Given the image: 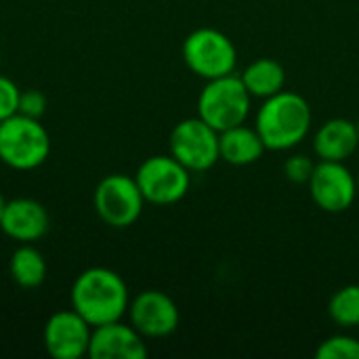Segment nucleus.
I'll use <instances>...</instances> for the list:
<instances>
[{
    "label": "nucleus",
    "instance_id": "obj_8",
    "mask_svg": "<svg viewBox=\"0 0 359 359\" xmlns=\"http://www.w3.org/2000/svg\"><path fill=\"white\" fill-rule=\"evenodd\" d=\"M168 149L189 172H204L221 160L219 130L206 124L200 116L185 118L172 128Z\"/></svg>",
    "mask_w": 359,
    "mask_h": 359
},
{
    "label": "nucleus",
    "instance_id": "obj_5",
    "mask_svg": "<svg viewBox=\"0 0 359 359\" xmlns=\"http://www.w3.org/2000/svg\"><path fill=\"white\" fill-rule=\"evenodd\" d=\"M183 61L202 80L236 74L238 50L227 34L215 27H198L183 40Z\"/></svg>",
    "mask_w": 359,
    "mask_h": 359
},
{
    "label": "nucleus",
    "instance_id": "obj_3",
    "mask_svg": "<svg viewBox=\"0 0 359 359\" xmlns=\"http://www.w3.org/2000/svg\"><path fill=\"white\" fill-rule=\"evenodd\" d=\"M50 137L38 118L15 114L0 122V160L15 170H34L48 160Z\"/></svg>",
    "mask_w": 359,
    "mask_h": 359
},
{
    "label": "nucleus",
    "instance_id": "obj_20",
    "mask_svg": "<svg viewBox=\"0 0 359 359\" xmlns=\"http://www.w3.org/2000/svg\"><path fill=\"white\" fill-rule=\"evenodd\" d=\"M316 170V162L303 154H297V156H290L286 162H284V177L290 181V183H297V185H305L309 183L311 175Z\"/></svg>",
    "mask_w": 359,
    "mask_h": 359
},
{
    "label": "nucleus",
    "instance_id": "obj_24",
    "mask_svg": "<svg viewBox=\"0 0 359 359\" xmlns=\"http://www.w3.org/2000/svg\"><path fill=\"white\" fill-rule=\"evenodd\" d=\"M355 126H358V135H359V118H358V120H355Z\"/></svg>",
    "mask_w": 359,
    "mask_h": 359
},
{
    "label": "nucleus",
    "instance_id": "obj_11",
    "mask_svg": "<svg viewBox=\"0 0 359 359\" xmlns=\"http://www.w3.org/2000/svg\"><path fill=\"white\" fill-rule=\"evenodd\" d=\"M93 326L74 309L53 313L42 332L44 349L55 359H80L88 355Z\"/></svg>",
    "mask_w": 359,
    "mask_h": 359
},
{
    "label": "nucleus",
    "instance_id": "obj_25",
    "mask_svg": "<svg viewBox=\"0 0 359 359\" xmlns=\"http://www.w3.org/2000/svg\"><path fill=\"white\" fill-rule=\"evenodd\" d=\"M358 198H359V175H358Z\"/></svg>",
    "mask_w": 359,
    "mask_h": 359
},
{
    "label": "nucleus",
    "instance_id": "obj_23",
    "mask_svg": "<svg viewBox=\"0 0 359 359\" xmlns=\"http://www.w3.org/2000/svg\"><path fill=\"white\" fill-rule=\"evenodd\" d=\"M6 202H8V200H4V196L0 194V219H2V215H4V208H6Z\"/></svg>",
    "mask_w": 359,
    "mask_h": 359
},
{
    "label": "nucleus",
    "instance_id": "obj_9",
    "mask_svg": "<svg viewBox=\"0 0 359 359\" xmlns=\"http://www.w3.org/2000/svg\"><path fill=\"white\" fill-rule=\"evenodd\" d=\"M307 185L316 206L330 215L349 210L358 200V177L345 162L320 160Z\"/></svg>",
    "mask_w": 359,
    "mask_h": 359
},
{
    "label": "nucleus",
    "instance_id": "obj_13",
    "mask_svg": "<svg viewBox=\"0 0 359 359\" xmlns=\"http://www.w3.org/2000/svg\"><path fill=\"white\" fill-rule=\"evenodd\" d=\"M50 227L46 208L32 198H15L6 202L0 219V229L15 242L32 244L40 240Z\"/></svg>",
    "mask_w": 359,
    "mask_h": 359
},
{
    "label": "nucleus",
    "instance_id": "obj_12",
    "mask_svg": "<svg viewBox=\"0 0 359 359\" xmlns=\"http://www.w3.org/2000/svg\"><path fill=\"white\" fill-rule=\"evenodd\" d=\"M90 359H145L147 345L145 337L133 328V324L109 322L95 326L88 345Z\"/></svg>",
    "mask_w": 359,
    "mask_h": 359
},
{
    "label": "nucleus",
    "instance_id": "obj_17",
    "mask_svg": "<svg viewBox=\"0 0 359 359\" xmlns=\"http://www.w3.org/2000/svg\"><path fill=\"white\" fill-rule=\"evenodd\" d=\"M46 261L42 257V252L38 248H34L32 244H21L8 261V273L13 278V282L21 288H38L44 284L46 280Z\"/></svg>",
    "mask_w": 359,
    "mask_h": 359
},
{
    "label": "nucleus",
    "instance_id": "obj_22",
    "mask_svg": "<svg viewBox=\"0 0 359 359\" xmlns=\"http://www.w3.org/2000/svg\"><path fill=\"white\" fill-rule=\"evenodd\" d=\"M46 111V97L40 90H21L19 97V114L29 118H42Z\"/></svg>",
    "mask_w": 359,
    "mask_h": 359
},
{
    "label": "nucleus",
    "instance_id": "obj_4",
    "mask_svg": "<svg viewBox=\"0 0 359 359\" xmlns=\"http://www.w3.org/2000/svg\"><path fill=\"white\" fill-rule=\"evenodd\" d=\"M250 107L252 97L238 74L206 80L198 97V116L219 133L244 124Z\"/></svg>",
    "mask_w": 359,
    "mask_h": 359
},
{
    "label": "nucleus",
    "instance_id": "obj_7",
    "mask_svg": "<svg viewBox=\"0 0 359 359\" xmlns=\"http://www.w3.org/2000/svg\"><path fill=\"white\" fill-rule=\"evenodd\" d=\"M135 181L145 202L156 206H170L181 202L191 185V172L168 156H151L141 162L135 172Z\"/></svg>",
    "mask_w": 359,
    "mask_h": 359
},
{
    "label": "nucleus",
    "instance_id": "obj_10",
    "mask_svg": "<svg viewBox=\"0 0 359 359\" xmlns=\"http://www.w3.org/2000/svg\"><path fill=\"white\" fill-rule=\"evenodd\" d=\"M128 320L145 339H164L179 328V307L162 290H143L128 305Z\"/></svg>",
    "mask_w": 359,
    "mask_h": 359
},
{
    "label": "nucleus",
    "instance_id": "obj_6",
    "mask_svg": "<svg viewBox=\"0 0 359 359\" xmlns=\"http://www.w3.org/2000/svg\"><path fill=\"white\" fill-rule=\"evenodd\" d=\"M93 204L95 212L105 225L114 229H126L139 221L145 198L135 177L114 172L99 181V185L95 187Z\"/></svg>",
    "mask_w": 359,
    "mask_h": 359
},
{
    "label": "nucleus",
    "instance_id": "obj_15",
    "mask_svg": "<svg viewBox=\"0 0 359 359\" xmlns=\"http://www.w3.org/2000/svg\"><path fill=\"white\" fill-rule=\"evenodd\" d=\"M219 149H221V160H225L231 166H248L255 164L263 158L265 154V143L257 128L238 124L233 128H227L219 133Z\"/></svg>",
    "mask_w": 359,
    "mask_h": 359
},
{
    "label": "nucleus",
    "instance_id": "obj_2",
    "mask_svg": "<svg viewBox=\"0 0 359 359\" xmlns=\"http://www.w3.org/2000/svg\"><path fill=\"white\" fill-rule=\"evenodd\" d=\"M313 114L309 101L294 90H280L263 99L257 111L255 128L271 151H288L301 145L311 130Z\"/></svg>",
    "mask_w": 359,
    "mask_h": 359
},
{
    "label": "nucleus",
    "instance_id": "obj_14",
    "mask_svg": "<svg viewBox=\"0 0 359 359\" xmlns=\"http://www.w3.org/2000/svg\"><path fill=\"white\" fill-rule=\"evenodd\" d=\"M359 149L358 126L347 118L324 122L313 135V154L326 162H347Z\"/></svg>",
    "mask_w": 359,
    "mask_h": 359
},
{
    "label": "nucleus",
    "instance_id": "obj_1",
    "mask_svg": "<svg viewBox=\"0 0 359 359\" xmlns=\"http://www.w3.org/2000/svg\"><path fill=\"white\" fill-rule=\"evenodd\" d=\"M130 294L120 273L107 267L84 269L72 286V309L93 328L118 322L128 313Z\"/></svg>",
    "mask_w": 359,
    "mask_h": 359
},
{
    "label": "nucleus",
    "instance_id": "obj_19",
    "mask_svg": "<svg viewBox=\"0 0 359 359\" xmlns=\"http://www.w3.org/2000/svg\"><path fill=\"white\" fill-rule=\"evenodd\" d=\"M318 359H359V339L349 334H334L324 339L318 349Z\"/></svg>",
    "mask_w": 359,
    "mask_h": 359
},
{
    "label": "nucleus",
    "instance_id": "obj_21",
    "mask_svg": "<svg viewBox=\"0 0 359 359\" xmlns=\"http://www.w3.org/2000/svg\"><path fill=\"white\" fill-rule=\"evenodd\" d=\"M19 86L11 78L0 76V122L19 114Z\"/></svg>",
    "mask_w": 359,
    "mask_h": 359
},
{
    "label": "nucleus",
    "instance_id": "obj_18",
    "mask_svg": "<svg viewBox=\"0 0 359 359\" xmlns=\"http://www.w3.org/2000/svg\"><path fill=\"white\" fill-rule=\"evenodd\" d=\"M328 316L339 328H359V284L343 286L330 297Z\"/></svg>",
    "mask_w": 359,
    "mask_h": 359
},
{
    "label": "nucleus",
    "instance_id": "obj_16",
    "mask_svg": "<svg viewBox=\"0 0 359 359\" xmlns=\"http://www.w3.org/2000/svg\"><path fill=\"white\" fill-rule=\"evenodd\" d=\"M240 78L252 99H269L278 95L280 90H284L286 86V72L282 63L269 57L250 61L240 74Z\"/></svg>",
    "mask_w": 359,
    "mask_h": 359
}]
</instances>
